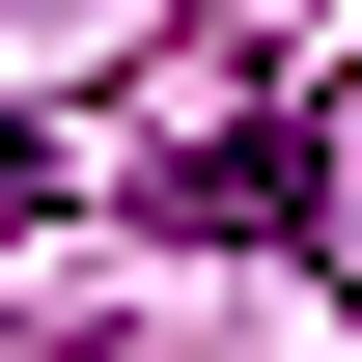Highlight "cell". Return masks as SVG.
Wrapping results in <instances>:
<instances>
[{"label":"cell","instance_id":"6da1fadb","mask_svg":"<svg viewBox=\"0 0 362 362\" xmlns=\"http://www.w3.org/2000/svg\"><path fill=\"white\" fill-rule=\"evenodd\" d=\"M139 223H168V251H307L334 168H307V112H251V139H168V168H139Z\"/></svg>","mask_w":362,"mask_h":362},{"label":"cell","instance_id":"7a4b0ae2","mask_svg":"<svg viewBox=\"0 0 362 362\" xmlns=\"http://www.w3.org/2000/svg\"><path fill=\"white\" fill-rule=\"evenodd\" d=\"M28 195H56V139H28V112H0V223H28Z\"/></svg>","mask_w":362,"mask_h":362}]
</instances>
